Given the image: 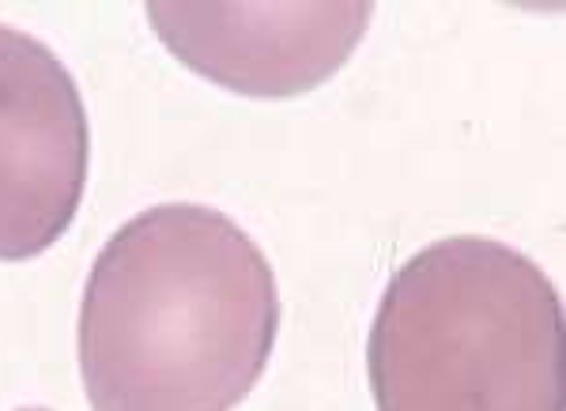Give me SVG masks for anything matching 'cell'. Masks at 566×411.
<instances>
[{
  "mask_svg": "<svg viewBox=\"0 0 566 411\" xmlns=\"http://www.w3.org/2000/svg\"><path fill=\"white\" fill-rule=\"evenodd\" d=\"M280 333L261 245L205 204H155L109 234L80 303L91 411H234Z\"/></svg>",
  "mask_w": 566,
  "mask_h": 411,
  "instance_id": "1",
  "label": "cell"
},
{
  "mask_svg": "<svg viewBox=\"0 0 566 411\" xmlns=\"http://www.w3.org/2000/svg\"><path fill=\"white\" fill-rule=\"evenodd\" d=\"M367 378L378 411H566L559 291L506 242L438 239L381 291Z\"/></svg>",
  "mask_w": 566,
  "mask_h": 411,
  "instance_id": "2",
  "label": "cell"
},
{
  "mask_svg": "<svg viewBox=\"0 0 566 411\" xmlns=\"http://www.w3.org/2000/svg\"><path fill=\"white\" fill-rule=\"evenodd\" d=\"M91 125L72 72L42 39L0 23V261L61 242L80 212Z\"/></svg>",
  "mask_w": 566,
  "mask_h": 411,
  "instance_id": "3",
  "label": "cell"
},
{
  "mask_svg": "<svg viewBox=\"0 0 566 411\" xmlns=\"http://www.w3.org/2000/svg\"><path fill=\"white\" fill-rule=\"evenodd\" d=\"M159 42L197 76L250 98H295L348 65L370 0H151Z\"/></svg>",
  "mask_w": 566,
  "mask_h": 411,
  "instance_id": "4",
  "label": "cell"
},
{
  "mask_svg": "<svg viewBox=\"0 0 566 411\" xmlns=\"http://www.w3.org/2000/svg\"><path fill=\"white\" fill-rule=\"evenodd\" d=\"M15 411H50V408H15Z\"/></svg>",
  "mask_w": 566,
  "mask_h": 411,
  "instance_id": "5",
  "label": "cell"
}]
</instances>
